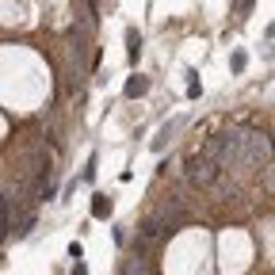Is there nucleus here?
I'll return each instance as SVG.
<instances>
[{
	"label": "nucleus",
	"instance_id": "f257e3e1",
	"mask_svg": "<svg viewBox=\"0 0 275 275\" xmlns=\"http://www.w3.org/2000/svg\"><path fill=\"white\" fill-rule=\"evenodd\" d=\"M222 172H225V134H214L199 153L188 157V180L195 188H210V184H218Z\"/></svg>",
	"mask_w": 275,
	"mask_h": 275
},
{
	"label": "nucleus",
	"instance_id": "0eeeda50",
	"mask_svg": "<svg viewBox=\"0 0 275 275\" xmlns=\"http://www.w3.org/2000/svg\"><path fill=\"white\" fill-rule=\"evenodd\" d=\"M230 65H233V73H241V69H245V65H249V58H245V54H233V61H230Z\"/></svg>",
	"mask_w": 275,
	"mask_h": 275
},
{
	"label": "nucleus",
	"instance_id": "1a4fd4ad",
	"mask_svg": "<svg viewBox=\"0 0 275 275\" xmlns=\"http://www.w3.org/2000/svg\"><path fill=\"white\" fill-rule=\"evenodd\" d=\"M73 275H88V267H84V264L77 260V264H73Z\"/></svg>",
	"mask_w": 275,
	"mask_h": 275
},
{
	"label": "nucleus",
	"instance_id": "7ed1b4c3",
	"mask_svg": "<svg viewBox=\"0 0 275 275\" xmlns=\"http://www.w3.org/2000/svg\"><path fill=\"white\" fill-rule=\"evenodd\" d=\"M122 92H126V100H138V96H146V92H149V77H142V73H138V77H130Z\"/></svg>",
	"mask_w": 275,
	"mask_h": 275
},
{
	"label": "nucleus",
	"instance_id": "20e7f679",
	"mask_svg": "<svg viewBox=\"0 0 275 275\" xmlns=\"http://www.w3.org/2000/svg\"><path fill=\"white\" fill-rule=\"evenodd\" d=\"M111 210H115L111 195H96L92 199V218H111Z\"/></svg>",
	"mask_w": 275,
	"mask_h": 275
},
{
	"label": "nucleus",
	"instance_id": "39448f33",
	"mask_svg": "<svg viewBox=\"0 0 275 275\" xmlns=\"http://www.w3.org/2000/svg\"><path fill=\"white\" fill-rule=\"evenodd\" d=\"M126 54H130V61H138V58H142V34H138L134 27L126 31Z\"/></svg>",
	"mask_w": 275,
	"mask_h": 275
},
{
	"label": "nucleus",
	"instance_id": "6e6552de",
	"mask_svg": "<svg viewBox=\"0 0 275 275\" xmlns=\"http://www.w3.org/2000/svg\"><path fill=\"white\" fill-rule=\"evenodd\" d=\"M249 8H252V0H237V16H249Z\"/></svg>",
	"mask_w": 275,
	"mask_h": 275
},
{
	"label": "nucleus",
	"instance_id": "423d86ee",
	"mask_svg": "<svg viewBox=\"0 0 275 275\" xmlns=\"http://www.w3.org/2000/svg\"><path fill=\"white\" fill-rule=\"evenodd\" d=\"M188 77H191V80H188V96H191V100H195V96L203 92V88H199V73H195V69H191Z\"/></svg>",
	"mask_w": 275,
	"mask_h": 275
},
{
	"label": "nucleus",
	"instance_id": "f03ea898",
	"mask_svg": "<svg viewBox=\"0 0 275 275\" xmlns=\"http://www.w3.org/2000/svg\"><path fill=\"white\" fill-rule=\"evenodd\" d=\"M180 126H184V119H172V122H164V126H161V134L153 138V149H157V153H161V149L172 142V134H176Z\"/></svg>",
	"mask_w": 275,
	"mask_h": 275
}]
</instances>
